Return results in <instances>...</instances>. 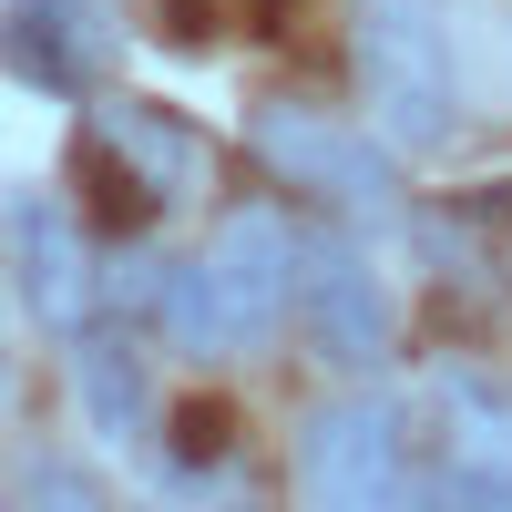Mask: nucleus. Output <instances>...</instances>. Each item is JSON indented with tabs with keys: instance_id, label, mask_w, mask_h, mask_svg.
Returning <instances> with one entry per match:
<instances>
[{
	"instance_id": "nucleus-8",
	"label": "nucleus",
	"mask_w": 512,
	"mask_h": 512,
	"mask_svg": "<svg viewBox=\"0 0 512 512\" xmlns=\"http://www.w3.org/2000/svg\"><path fill=\"white\" fill-rule=\"evenodd\" d=\"M0 236H11V267H21V297L41 328L82 338L103 308V277H93V246H82V226L62 216L52 195H11V216H0Z\"/></svg>"
},
{
	"instance_id": "nucleus-10",
	"label": "nucleus",
	"mask_w": 512,
	"mask_h": 512,
	"mask_svg": "<svg viewBox=\"0 0 512 512\" xmlns=\"http://www.w3.org/2000/svg\"><path fill=\"white\" fill-rule=\"evenodd\" d=\"M72 369H82V410H93V431H103V441H134L144 410H154L134 338H123V328H82V338H72Z\"/></svg>"
},
{
	"instance_id": "nucleus-9",
	"label": "nucleus",
	"mask_w": 512,
	"mask_h": 512,
	"mask_svg": "<svg viewBox=\"0 0 512 512\" xmlns=\"http://www.w3.org/2000/svg\"><path fill=\"white\" fill-rule=\"evenodd\" d=\"M431 410H441V472H461L492 512H512V390H492L482 369H441Z\"/></svg>"
},
{
	"instance_id": "nucleus-1",
	"label": "nucleus",
	"mask_w": 512,
	"mask_h": 512,
	"mask_svg": "<svg viewBox=\"0 0 512 512\" xmlns=\"http://www.w3.org/2000/svg\"><path fill=\"white\" fill-rule=\"evenodd\" d=\"M287 277H297V226L246 205L216 226V246L185 256V267L154 277V328L175 338L185 359H246L267 349L287 318Z\"/></svg>"
},
{
	"instance_id": "nucleus-13",
	"label": "nucleus",
	"mask_w": 512,
	"mask_h": 512,
	"mask_svg": "<svg viewBox=\"0 0 512 512\" xmlns=\"http://www.w3.org/2000/svg\"><path fill=\"white\" fill-rule=\"evenodd\" d=\"M0 390H11V369H0Z\"/></svg>"
},
{
	"instance_id": "nucleus-4",
	"label": "nucleus",
	"mask_w": 512,
	"mask_h": 512,
	"mask_svg": "<svg viewBox=\"0 0 512 512\" xmlns=\"http://www.w3.org/2000/svg\"><path fill=\"white\" fill-rule=\"evenodd\" d=\"M297 492L308 512H400L410 502V420L390 390H349L297 431Z\"/></svg>"
},
{
	"instance_id": "nucleus-6",
	"label": "nucleus",
	"mask_w": 512,
	"mask_h": 512,
	"mask_svg": "<svg viewBox=\"0 0 512 512\" xmlns=\"http://www.w3.org/2000/svg\"><path fill=\"white\" fill-rule=\"evenodd\" d=\"M93 154L123 175V195H134V205H154V216L195 205L205 175H216V154H205L195 123H185V113H164V103H134V93L93 103Z\"/></svg>"
},
{
	"instance_id": "nucleus-12",
	"label": "nucleus",
	"mask_w": 512,
	"mask_h": 512,
	"mask_svg": "<svg viewBox=\"0 0 512 512\" xmlns=\"http://www.w3.org/2000/svg\"><path fill=\"white\" fill-rule=\"evenodd\" d=\"M400 512H492L472 482H461V472H431V482H410V502Z\"/></svg>"
},
{
	"instance_id": "nucleus-5",
	"label": "nucleus",
	"mask_w": 512,
	"mask_h": 512,
	"mask_svg": "<svg viewBox=\"0 0 512 512\" xmlns=\"http://www.w3.org/2000/svg\"><path fill=\"white\" fill-rule=\"evenodd\" d=\"M287 318L308 338V359L338 379H379L390 369V287L349 236H297V277H287Z\"/></svg>"
},
{
	"instance_id": "nucleus-7",
	"label": "nucleus",
	"mask_w": 512,
	"mask_h": 512,
	"mask_svg": "<svg viewBox=\"0 0 512 512\" xmlns=\"http://www.w3.org/2000/svg\"><path fill=\"white\" fill-rule=\"evenodd\" d=\"M113 0H11L0 11V62L31 93H93L113 72Z\"/></svg>"
},
{
	"instance_id": "nucleus-2",
	"label": "nucleus",
	"mask_w": 512,
	"mask_h": 512,
	"mask_svg": "<svg viewBox=\"0 0 512 512\" xmlns=\"http://www.w3.org/2000/svg\"><path fill=\"white\" fill-rule=\"evenodd\" d=\"M349 62H359L369 134H390L400 154H441L461 134V62H451L441 0H359Z\"/></svg>"
},
{
	"instance_id": "nucleus-11",
	"label": "nucleus",
	"mask_w": 512,
	"mask_h": 512,
	"mask_svg": "<svg viewBox=\"0 0 512 512\" xmlns=\"http://www.w3.org/2000/svg\"><path fill=\"white\" fill-rule=\"evenodd\" d=\"M21 502H31V512H123V502L103 492V472H82V461H31V472H21Z\"/></svg>"
},
{
	"instance_id": "nucleus-3",
	"label": "nucleus",
	"mask_w": 512,
	"mask_h": 512,
	"mask_svg": "<svg viewBox=\"0 0 512 512\" xmlns=\"http://www.w3.org/2000/svg\"><path fill=\"white\" fill-rule=\"evenodd\" d=\"M256 164L287 185V195H318L359 226H400V144L369 134V123H338L318 103H256L246 123Z\"/></svg>"
}]
</instances>
